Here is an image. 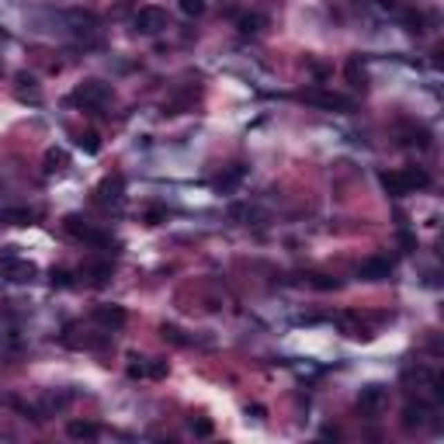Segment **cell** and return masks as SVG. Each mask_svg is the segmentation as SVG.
Returning <instances> with one entry per match:
<instances>
[{"label": "cell", "mask_w": 444, "mask_h": 444, "mask_svg": "<svg viewBox=\"0 0 444 444\" xmlns=\"http://www.w3.org/2000/svg\"><path fill=\"white\" fill-rule=\"evenodd\" d=\"M70 101L80 104V108H101L104 101H111V84H104V80H84L70 94Z\"/></svg>", "instance_id": "obj_2"}, {"label": "cell", "mask_w": 444, "mask_h": 444, "mask_svg": "<svg viewBox=\"0 0 444 444\" xmlns=\"http://www.w3.org/2000/svg\"><path fill=\"white\" fill-rule=\"evenodd\" d=\"M385 399H389V392H385L382 385H364L361 396H358V409L368 413V416H375V413L385 406Z\"/></svg>", "instance_id": "obj_4"}, {"label": "cell", "mask_w": 444, "mask_h": 444, "mask_svg": "<svg viewBox=\"0 0 444 444\" xmlns=\"http://www.w3.org/2000/svg\"><path fill=\"white\" fill-rule=\"evenodd\" d=\"M160 333H163V340H170V344H187V340L181 337L177 326H160Z\"/></svg>", "instance_id": "obj_21"}, {"label": "cell", "mask_w": 444, "mask_h": 444, "mask_svg": "<svg viewBox=\"0 0 444 444\" xmlns=\"http://www.w3.org/2000/svg\"><path fill=\"white\" fill-rule=\"evenodd\" d=\"M181 11L191 15V18H198V15L205 11V0H181Z\"/></svg>", "instance_id": "obj_20"}, {"label": "cell", "mask_w": 444, "mask_h": 444, "mask_svg": "<svg viewBox=\"0 0 444 444\" xmlns=\"http://www.w3.org/2000/svg\"><path fill=\"white\" fill-rule=\"evenodd\" d=\"M66 434H70L73 441H94V437L101 434V427L91 423V420H70V423H66Z\"/></svg>", "instance_id": "obj_11"}, {"label": "cell", "mask_w": 444, "mask_h": 444, "mask_svg": "<svg viewBox=\"0 0 444 444\" xmlns=\"http://www.w3.org/2000/svg\"><path fill=\"white\" fill-rule=\"evenodd\" d=\"M306 101H313V104H323V108H333V111H351L354 108V101L351 98H340V94H323V91H309V94H302Z\"/></svg>", "instance_id": "obj_7"}, {"label": "cell", "mask_w": 444, "mask_h": 444, "mask_svg": "<svg viewBox=\"0 0 444 444\" xmlns=\"http://www.w3.org/2000/svg\"><path fill=\"white\" fill-rule=\"evenodd\" d=\"M66 230H70L73 237H80V240H87V243H108V237H104V233H98V230H91V226H84V222H80L77 215H70V219H66Z\"/></svg>", "instance_id": "obj_9"}, {"label": "cell", "mask_w": 444, "mask_h": 444, "mask_svg": "<svg viewBox=\"0 0 444 444\" xmlns=\"http://www.w3.org/2000/svg\"><path fill=\"white\" fill-rule=\"evenodd\" d=\"M94 320L101 326H108V330H122L125 326V309L122 306H98L94 309Z\"/></svg>", "instance_id": "obj_8"}, {"label": "cell", "mask_w": 444, "mask_h": 444, "mask_svg": "<svg viewBox=\"0 0 444 444\" xmlns=\"http://www.w3.org/2000/svg\"><path fill=\"white\" fill-rule=\"evenodd\" d=\"M84 275H87V278H91L94 285H104V281L111 278V264H91V268H87Z\"/></svg>", "instance_id": "obj_16"}, {"label": "cell", "mask_w": 444, "mask_h": 444, "mask_svg": "<svg viewBox=\"0 0 444 444\" xmlns=\"http://www.w3.org/2000/svg\"><path fill=\"white\" fill-rule=\"evenodd\" d=\"M191 430H194L198 437H208V434H212V420H191Z\"/></svg>", "instance_id": "obj_23"}, {"label": "cell", "mask_w": 444, "mask_h": 444, "mask_svg": "<svg viewBox=\"0 0 444 444\" xmlns=\"http://www.w3.org/2000/svg\"><path fill=\"white\" fill-rule=\"evenodd\" d=\"M170 368H167V361H153V364H146V375L149 378H163Z\"/></svg>", "instance_id": "obj_22"}, {"label": "cell", "mask_w": 444, "mask_h": 444, "mask_svg": "<svg viewBox=\"0 0 444 444\" xmlns=\"http://www.w3.org/2000/svg\"><path fill=\"white\" fill-rule=\"evenodd\" d=\"M0 219L4 222H15V226H28V222L35 219L32 208H8V212H0Z\"/></svg>", "instance_id": "obj_13"}, {"label": "cell", "mask_w": 444, "mask_h": 444, "mask_svg": "<svg viewBox=\"0 0 444 444\" xmlns=\"http://www.w3.org/2000/svg\"><path fill=\"white\" fill-rule=\"evenodd\" d=\"M243 174H247L243 167H233V170H230L226 177H219V181H215V187H222V191H230V187H233L237 181H243Z\"/></svg>", "instance_id": "obj_18"}, {"label": "cell", "mask_w": 444, "mask_h": 444, "mask_svg": "<svg viewBox=\"0 0 444 444\" xmlns=\"http://www.w3.org/2000/svg\"><path fill=\"white\" fill-rule=\"evenodd\" d=\"M399 243H403V247H406V250H413V247H416V240H413V237H409V233H406V230H403V233H399Z\"/></svg>", "instance_id": "obj_25"}, {"label": "cell", "mask_w": 444, "mask_h": 444, "mask_svg": "<svg viewBox=\"0 0 444 444\" xmlns=\"http://www.w3.org/2000/svg\"><path fill=\"white\" fill-rule=\"evenodd\" d=\"M167 25H170V18H167L163 8H142V11L136 15V28H139L142 35H156V32H163Z\"/></svg>", "instance_id": "obj_3"}, {"label": "cell", "mask_w": 444, "mask_h": 444, "mask_svg": "<svg viewBox=\"0 0 444 444\" xmlns=\"http://www.w3.org/2000/svg\"><path fill=\"white\" fill-rule=\"evenodd\" d=\"M237 25H240V32H243V35H254V32H261V28H264V18H261V15H243Z\"/></svg>", "instance_id": "obj_14"}, {"label": "cell", "mask_w": 444, "mask_h": 444, "mask_svg": "<svg viewBox=\"0 0 444 444\" xmlns=\"http://www.w3.org/2000/svg\"><path fill=\"white\" fill-rule=\"evenodd\" d=\"M382 187L392 194V198H403V194H413L416 187H430V174L420 170V167H403V170H385L382 177Z\"/></svg>", "instance_id": "obj_1"}, {"label": "cell", "mask_w": 444, "mask_h": 444, "mask_svg": "<svg viewBox=\"0 0 444 444\" xmlns=\"http://www.w3.org/2000/svg\"><path fill=\"white\" fill-rule=\"evenodd\" d=\"M423 416H427V406H420V403L413 406V403H409V406L403 409V427H406V430H413V427H420V423H423Z\"/></svg>", "instance_id": "obj_12"}, {"label": "cell", "mask_w": 444, "mask_h": 444, "mask_svg": "<svg viewBox=\"0 0 444 444\" xmlns=\"http://www.w3.org/2000/svg\"><path fill=\"white\" fill-rule=\"evenodd\" d=\"M358 275H361L364 281H385V278L392 275V264H389V257H368V261L358 268Z\"/></svg>", "instance_id": "obj_5"}, {"label": "cell", "mask_w": 444, "mask_h": 444, "mask_svg": "<svg viewBox=\"0 0 444 444\" xmlns=\"http://www.w3.org/2000/svg\"><path fill=\"white\" fill-rule=\"evenodd\" d=\"M122 191H125V177L122 174H111L98 184V201L111 205V201H122Z\"/></svg>", "instance_id": "obj_6"}, {"label": "cell", "mask_w": 444, "mask_h": 444, "mask_svg": "<svg viewBox=\"0 0 444 444\" xmlns=\"http://www.w3.org/2000/svg\"><path fill=\"white\" fill-rule=\"evenodd\" d=\"M163 215H167L163 208H149V212H146V222H149V226H156V222H160Z\"/></svg>", "instance_id": "obj_24"}, {"label": "cell", "mask_w": 444, "mask_h": 444, "mask_svg": "<svg viewBox=\"0 0 444 444\" xmlns=\"http://www.w3.org/2000/svg\"><path fill=\"white\" fill-rule=\"evenodd\" d=\"M347 80H351L354 87H364V80H368V77H364V66H361L358 59H351V63H347Z\"/></svg>", "instance_id": "obj_17"}, {"label": "cell", "mask_w": 444, "mask_h": 444, "mask_svg": "<svg viewBox=\"0 0 444 444\" xmlns=\"http://www.w3.org/2000/svg\"><path fill=\"white\" fill-rule=\"evenodd\" d=\"M77 146H80V149H87V153H98V149H101V142H98V136H94V132H84V136L77 139Z\"/></svg>", "instance_id": "obj_19"}, {"label": "cell", "mask_w": 444, "mask_h": 444, "mask_svg": "<svg viewBox=\"0 0 444 444\" xmlns=\"http://www.w3.org/2000/svg\"><path fill=\"white\" fill-rule=\"evenodd\" d=\"M66 167V153L63 149H49L46 153V174H56V170H63Z\"/></svg>", "instance_id": "obj_15"}, {"label": "cell", "mask_w": 444, "mask_h": 444, "mask_svg": "<svg viewBox=\"0 0 444 444\" xmlns=\"http://www.w3.org/2000/svg\"><path fill=\"white\" fill-rule=\"evenodd\" d=\"M4 271H8L15 281H32V278H35V264H28V261H15V254H11V257H4Z\"/></svg>", "instance_id": "obj_10"}]
</instances>
